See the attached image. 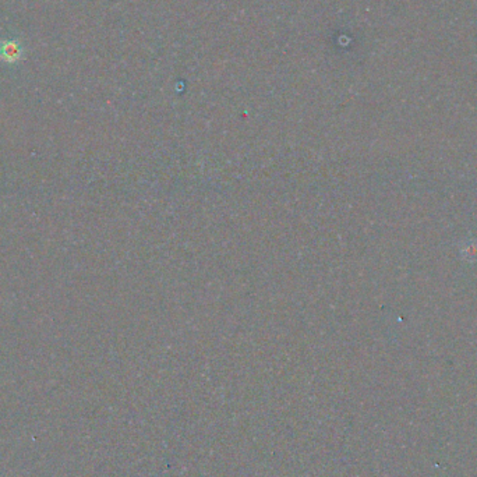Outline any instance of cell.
Masks as SVG:
<instances>
[{
  "label": "cell",
  "mask_w": 477,
  "mask_h": 477,
  "mask_svg": "<svg viewBox=\"0 0 477 477\" xmlns=\"http://www.w3.org/2000/svg\"><path fill=\"white\" fill-rule=\"evenodd\" d=\"M23 58V46L16 39L0 42V59L6 63H17Z\"/></svg>",
  "instance_id": "cell-1"
}]
</instances>
